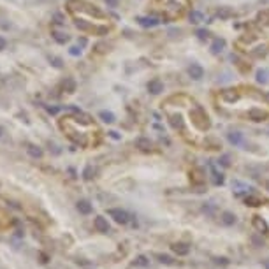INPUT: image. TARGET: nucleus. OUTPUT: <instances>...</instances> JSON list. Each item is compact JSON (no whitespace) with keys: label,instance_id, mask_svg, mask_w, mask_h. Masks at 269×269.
<instances>
[{"label":"nucleus","instance_id":"nucleus-1","mask_svg":"<svg viewBox=\"0 0 269 269\" xmlns=\"http://www.w3.org/2000/svg\"><path fill=\"white\" fill-rule=\"evenodd\" d=\"M109 215L116 220L118 224H125L127 220H129V215H127L125 211H121V209H109Z\"/></svg>","mask_w":269,"mask_h":269},{"label":"nucleus","instance_id":"nucleus-2","mask_svg":"<svg viewBox=\"0 0 269 269\" xmlns=\"http://www.w3.org/2000/svg\"><path fill=\"white\" fill-rule=\"evenodd\" d=\"M188 74L192 76V79H201L202 74H204V71H202L201 65H197V63H192L188 69Z\"/></svg>","mask_w":269,"mask_h":269},{"label":"nucleus","instance_id":"nucleus-3","mask_svg":"<svg viewBox=\"0 0 269 269\" xmlns=\"http://www.w3.org/2000/svg\"><path fill=\"white\" fill-rule=\"evenodd\" d=\"M162 90H164V85H162V81L160 79H153L148 83V92H151V93H160Z\"/></svg>","mask_w":269,"mask_h":269},{"label":"nucleus","instance_id":"nucleus-4","mask_svg":"<svg viewBox=\"0 0 269 269\" xmlns=\"http://www.w3.org/2000/svg\"><path fill=\"white\" fill-rule=\"evenodd\" d=\"M93 225H95V229L100 230V232H108L109 230V224L106 222V218H102V216H97L95 222H93Z\"/></svg>","mask_w":269,"mask_h":269},{"label":"nucleus","instance_id":"nucleus-5","mask_svg":"<svg viewBox=\"0 0 269 269\" xmlns=\"http://www.w3.org/2000/svg\"><path fill=\"white\" fill-rule=\"evenodd\" d=\"M77 209H79V213H83V215H88V213H92V204H90L88 201H79L77 202Z\"/></svg>","mask_w":269,"mask_h":269},{"label":"nucleus","instance_id":"nucleus-6","mask_svg":"<svg viewBox=\"0 0 269 269\" xmlns=\"http://www.w3.org/2000/svg\"><path fill=\"white\" fill-rule=\"evenodd\" d=\"M202 19H204V16H202L199 11H192V13H190V21H192L193 25H199Z\"/></svg>","mask_w":269,"mask_h":269},{"label":"nucleus","instance_id":"nucleus-7","mask_svg":"<svg viewBox=\"0 0 269 269\" xmlns=\"http://www.w3.org/2000/svg\"><path fill=\"white\" fill-rule=\"evenodd\" d=\"M139 23L143 25V27H155V25H158V21L155 18H139Z\"/></svg>","mask_w":269,"mask_h":269},{"label":"nucleus","instance_id":"nucleus-8","mask_svg":"<svg viewBox=\"0 0 269 269\" xmlns=\"http://www.w3.org/2000/svg\"><path fill=\"white\" fill-rule=\"evenodd\" d=\"M218 18H222V19H227V18H230L232 16V11L229 9V7H220L218 9Z\"/></svg>","mask_w":269,"mask_h":269},{"label":"nucleus","instance_id":"nucleus-9","mask_svg":"<svg viewBox=\"0 0 269 269\" xmlns=\"http://www.w3.org/2000/svg\"><path fill=\"white\" fill-rule=\"evenodd\" d=\"M224 46H225V42L222 39H216L215 42H213V46H211V50H213V53H220V51L224 50Z\"/></svg>","mask_w":269,"mask_h":269},{"label":"nucleus","instance_id":"nucleus-10","mask_svg":"<svg viewBox=\"0 0 269 269\" xmlns=\"http://www.w3.org/2000/svg\"><path fill=\"white\" fill-rule=\"evenodd\" d=\"M100 118H102L106 123H113V121H114V114L109 113V111H100Z\"/></svg>","mask_w":269,"mask_h":269},{"label":"nucleus","instance_id":"nucleus-11","mask_svg":"<svg viewBox=\"0 0 269 269\" xmlns=\"http://www.w3.org/2000/svg\"><path fill=\"white\" fill-rule=\"evenodd\" d=\"M28 153H30L34 158H39V157H42V150L40 148H37V146H28Z\"/></svg>","mask_w":269,"mask_h":269},{"label":"nucleus","instance_id":"nucleus-12","mask_svg":"<svg viewBox=\"0 0 269 269\" xmlns=\"http://www.w3.org/2000/svg\"><path fill=\"white\" fill-rule=\"evenodd\" d=\"M229 141H230L232 144H241L243 135H241V134H238V132H234V134H229Z\"/></svg>","mask_w":269,"mask_h":269},{"label":"nucleus","instance_id":"nucleus-13","mask_svg":"<svg viewBox=\"0 0 269 269\" xmlns=\"http://www.w3.org/2000/svg\"><path fill=\"white\" fill-rule=\"evenodd\" d=\"M267 74H269V72L266 71V69H264V71H259V72H257V79H259L260 83H266V81H267Z\"/></svg>","mask_w":269,"mask_h":269},{"label":"nucleus","instance_id":"nucleus-14","mask_svg":"<svg viewBox=\"0 0 269 269\" xmlns=\"http://www.w3.org/2000/svg\"><path fill=\"white\" fill-rule=\"evenodd\" d=\"M234 220H236V216H234V215H230V213H225V215H224V224H227V225H232V224H234Z\"/></svg>","mask_w":269,"mask_h":269},{"label":"nucleus","instance_id":"nucleus-15","mask_svg":"<svg viewBox=\"0 0 269 269\" xmlns=\"http://www.w3.org/2000/svg\"><path fill=\"white\" fill-rule=\"evenodd\" d=\"M137 146H141L143 150H146V148H150V141L144 139V137H141V139H137Z\"/></svg>","mask_w":269,"mask_h":269},{"label":"nucleus","instance_id":"nucleus-16","mask_svg":"<svg viewBox=\"0 0 269 269\" xmlns=\"http://www.w3.org/2000/svg\"><path fill=\"white\" fill-rule=\"evenodd\" d=\"M65 88H67V92H74V88H76V83L72 79H67L65 81Z\"/></svg>","mask_w":269,"mask_h":269},{"label":"nucleus","instance_id":"nucleus-17","mask_svg":"<svg viewBox=\"0 0 269 269\" xmlns=\"http://www.w3.org/2000/svg\"><path fill=\"white\" fill-rule=\"evenodd\" d=\"M55 39L58 40V42H65V40H69V35L67 34H65V35H63V34H55Z\"/></svg>","mask_w":269,"mask_h":269},{"label":"nucleus","instance_id":"nucleus-18","mask_svg":"<svg viewBox=\"0 0 269 269\" xmlns=\"http://www.w3.org/2000/svg\"><path fill=\"white\" fill-rule=\"evenodd\" d=\"M69 53H71L72 56H77V55L81 53V50H79V48H76V46H74V48H71V50H69Z\"/></svg>","mask_w":269,"mask_h":269},{"label":"nucleus","instance_id":"nucleus-19","mask_svg":"<svg viewBox=\"0 0 269 269\" xmlns=\"http://www.w3.org/2000/svg\"><path fill=\"white\" fill-rule=\"evenodd\" d=\"M108 7H118V0H106Z\"/></svg>","mask_w":269,"mask_h":269},{"label":"nucleus","instance_id":"nucleus-20","mask_svg":"<svg viewBox=\"0 0 269 269\" xmlns=\"http://www.w3.org/2000/svg\"><path fill=\"white\" fill-rule=\"evenodd\" d=\"M197 35H199V39H206V37H208V32L206 30H197Z\"/></svg>","mask_w":269,"mask_h":269},{"label":"nucleus","instance_id":"nucleus-21","mask_svg":"<svg viewBox=\"0 0 269 269\" xmlns=\"http://www.w3.org/2000/svg\"><path fill=\"white\" fill-rule=\"evenodd\" d=\"M85 178L86 179L92 178V167H86V169H85Z\"/></svg>","mask_w":269,"mask_h":269},{"label":"nucleus","instance_id":"nucleus-22","mask_svg":"<svg viewBox=\"0 0 269 269\" xmlns=\"http://www.w3.org/2000/svg\"><path fill=\"white\" fill-rule=\"evenodd\" d=\"M5 44H7V42H5V39H4V37H0V51L5 48Z\"/></svg>","mask_w":269,"mask_h":269},{"label":"nucleus","instance_id":"nucleus-23","mask_svg":"<svg viewBox=\"0 0 269 269\" xmlns=\"http://www.w3.org/2000/svg\"><path fill=\"white\" fill-rule=\"evenodd\" d=\"M48 113H51V114H56V113H58V108H48Z\"/></svg>","mask_w":269,"mask_h":269},{"label":"nucleus","instance_id":"nucleus-24","mask_svg":"<svg viewBox=\"0 0 269 269\" xmlns=\"http://www.w3.org/2000/svg\"><path fill=\"white\" fill-rule=\"evenodd\" d=\"M109 135H111L113 139H120V135H118V132H109Z\"/></svg>","mask_w":269,"mask_h":269},{"label":"nucleus","instance_id":"nucleus-25","mask_svg":"<svg viewBox=\"0 0 269 269\" xmlns=\"http://www.w3.org/2000/svg\"><path fill=\"white\" fill-rule=\"evenodd\" d=\"M53 62H55V65H56V67H60V65H62V63H60V60H58V58H53Z\"/></svg>","mask_w":269,"mask_h":269},{"label":"nucleus","instance_id":"nucleus-26","mask_svg":"<svg viewBox=\"0 0 269 269\" xmlns=\"http://www.w3.org/2000/svg\"><path fill=\"white\" fill-rule=\"evenodd\" d=\"M2 132H4V130H2V127H0V135H2Z\"/></svg>","mask_w":269,"mask_h":269}]
</instances>
